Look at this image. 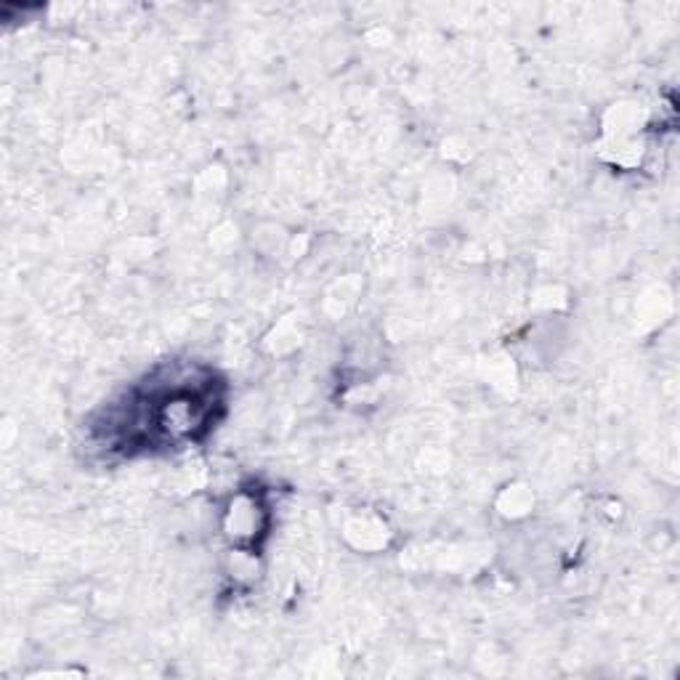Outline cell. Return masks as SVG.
<instances>
[{
	"instance_id": "obj_1",
	"label": "cell",
	"mask_w": 680,
	"mask_h": 680,
	"mask_svg": "<svg viewBox=\"0 0 680 680\" xmlns=\"http://www.w3.org/2000/svg\"><path fill=\"white\" fill-rule=\"evenodd\" d=\"M258 516H261V508L255 500L250 497H240L234 500L232 508H229V516H226V532L232 540L242 542H253L255 534H258Z\"/></svg>"
}]
</instances>
